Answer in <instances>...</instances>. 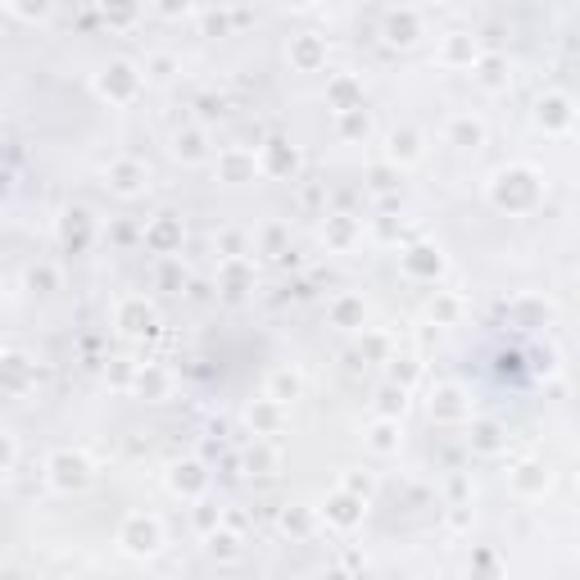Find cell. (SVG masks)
<instances>
[{"instance_id":"obj_5","label":"cell","mask_w":580,"mask_h":580,"mask_svg":"<svg viewBox=\"0 0 580 580\" xmlns=\"http://www.w3.org/2000/svg\"><path fill=\"white\" fill-rule=\"evenodd\" d=\"M95 476H101V467L86 449H55L45 458V486L55 495H82Z\"/></svg>"},{"instance_id":"obj_39","label":"cell","mask_w":580,"mask_h":580,"mask_svg":"<svg viewBox=\"0 0 580 580\" xmlns=\"http://www.w3.org/2000/svg\"><path fill=\"white\" fill-rule=\"evenodd\" d=\"M417 376H422V359L417 354H391V359H385V381H391V385H404V391H413V385H417Z\"/></svg>"},{"instance_id":"obj_9","label":"cell","mask_w":580,"mask_h":580,"mask_svg":"<svg viewBox=\"0 0 580 580\" xmlns=\"http://www.w3.org/2000/svg\"><path fill=\"white\" fill-rule=\"evenodd\" d=\"M426 151H431V136L422 127H413V123H400V127L385 132V164H391L395 173L417 168L426 159Z\"/></svg>"},{"instance_id":"obj_31","label":"cell","mask_w":580,"mask_h":580,"mask_svg":"<svg viewBox=\"0 0 580 580\" xmlns=\"http://www.w3.org/2000/svg\"><path fill=\"white\" fill-rule=\"evenodd\" d=\"M363 105V77L359 73H327V110L345 114Z\"/></svg>"},{"instance_id":"obj_11","label":"cell","mask_w":580,"mask_h":580,"mask_svg":"<svg viewBox=\"0 0 580 580\" xmlns=\"http://www.w3.org/2000/svg\"><path fill=\"white\" fill-rule=\"evenodd\" d=\"M168 155H173L182 168H205V164H214L218 145L209 141V127L186 123V127H177V132L168 136Z\"/></svg>"},{"instance_id":"obj_25","label":"cell","mask_w":580,"mask_h":580,"mask_svg":"<svg viewBox=\"0 0 580 580\" xmlns=\"http://www.w3.org/2000/svg\"><path fill=\"white\" fill-rule=\"evenodd\" d=\"M327 327H335V331H367V300L359 296V290H341V296H331Z\"/></svg>"},{"instance_id":"obj_48","label":"cell","mask_w":580,"mask_h":580,"mask_svg":"<svg viewBox=\"0 0 580 580\" xmlns=\"http://www.w3.org/2000/svg\"><path fill=\"white\" fill-rule=\"evenodd\" d=\"M6 14L19 19V23H51L55 6H6Z\"/></svg>"},{"instance_id":"obj_55","label":"cell","mask_w":580,"mask_h":580,"mask_svg":"<svg viewBox=\"0 0 580 580\" xmlns=\"http://www.w3.org/2000/svg\"><path fill=\"white\" fill-rule=\"evenodd\" d=\"M136 19H141V10H105V23H118V28H127Z\"/></svg>"},{"instance_id":"obj_3","label":"cell","mask_w":580,"mask_h":580,"mask_svg":"<svg viewBox=\"0 0 580 580\" xmlns=\"http://www.w3.org/2000/svg\"><path fill=\"white\" fill-rule=\"evenodd\" d=\"M91 91H95V101H105V105H114V110L136 105L141 91H145L141 64H136V60H110V64H101V73L91 77Z\"/></svg>"},{"instance_id":"obj_49","label":"cell","mask_w":580,"mask_h":580,"mask_svg":"<svg viewBox=\"0 0 580 580\" xmlns=\"http://www.w3.org/2000/svg\"><path fill=\"white\" fill-rule=\"evenodd\" d=\"M14 467H19V435L0 431V476H10Z\"/></svg>"},{"instance_id":"obj_29","label":"cell","mask_w":580,"mask_h":580,"mask_svg":"<svg viewBox=\"0 0 580 580\" xmlns=\"http://www.w3.org/2000/svg\"><path fill=\"white\" fill-rule=\"evenodd\" d=\"M300 395H304V372H300V367L281 363V367H272V372H268V381H263V400H272V404L290 408Z\"/></svg>"},{"instance_id":"obj_27","label":"cell","mask_w":580,"mask_h":580,"mask_svg":"<svg viewBox=\"0 0 580 580\" xmlns=\"http://www.w3.org/2000/svg\"><path fill=\"white\" fill-rule=\"evenodd\" d=\"M467 445H472V454H480V458H504V454H508V431H504V422H495V417H472V422H467Z\"/></svg>"},{"instance_id":"obj_33","label":"cell","mask_w":580,"mask_h":580,"mask_svg":"<svg viewBox=\"0 0 580 580\" xmlns=\"http://www.w3.org/2000/svg\"><path fill=\"white\" fill-rule=\"evenodd\" d=\"M277 526H281V536H290V540H309V536H318V530H322L313 504H286Z\"/></svg>"},{"instance_id":"obj_34","label":"cell","mask_w":580,"mask_h":580,"mask_svg":"<svg viewBox=\"0 0 580 580\" xmlns=\"http://www.w3.org/2000/svg\"><path fill=\"white\" fill-rule=\"evenodd\" d=\"M205 553H209L214 562L231 567V562L246 558V536H240L236 526H218V530H209V536H205Z\"/></svg>"},{"instance_id":"obj_15","label":"cell","mask_w":580,"mask_h":580,"mask_svg":"<svg viewBox=\"0 0 580 580\" xmlns=\"http://www.w3.org/2000/svg\"><path fill=\"white\" fill-rule=\"evenodd\" d=\"M209 486H214V476H209V467H205L200 458H177V463L168 467V490H173L177 499H186V504L209 499Z\"/></svg>"},{"instance_id":"obj_1","label":"cell","mask_w":580,"mask_h":580,"mask_svg":"<svg viewBox=\"0 0 580 580\" xmlns=\"http://www.w3.org/2000/svg\"><path fill=\"white\" fill-rule=\"evenodd\" d=\"M545 196H549V182H545V173L536 168V164H504V168H495L490 173V182H486V200L499 209V214H508V218H526V214H536L540 205H545Z\"/></svg>"},{"instance_id":"obj_52","label":"cell","mask_w":580,"mask_h":580,"mask_svg":"<svg viewBox=\"0 0 580 580\" xmlns=\"http://www.w3.org/2000/svg\"><path fill=\"white\" fill-rule=\"evenodd\" d=\"M472 562H476V571H472V580H499V558H495L490 549H480V553H476Z\"/></svg>"},{"instance_id":"obj_14","label":"cell","mask_w":580,"mask_h":580,"mask_svg":"<svg viewBox=\"0 0 580 580\" xmlns=\"http://www.w3.org/2000/svg\"><path fill=\"white\" fill-rule=\"evenodd\" d=\"M259 286V268L255 259H218V296L227 304H246Z\"/></svg>"},{"instance_id":"obj_41","label":"cell","mask_w":580,"mask_h":580,"mask_svg":"<svg viewBox=\"0 0 580 580\" xmlns=\"http://www.w3.org/2000/svg\"><path fill=\"white\" fill-rule=\"evenodd\" d=\"M508 313H530V322H526V327H549L558 309H553L549 300H540V296H521V300H512V304H508Z\"/></svg>"},{"instance_id":"obj_13","label":"cell","mask_w":580,"mask_h":580,"mask_svg":"<svg viewBox=\"0 0 580 580\" xmlns=\"http://www.w3.org/2000/svg\"><path fill=\"white\" fill-rule=\"evenodd\" d=\"M508 490H512L517 499H526V504L545 499V495L553 490V472H549V463H545V458H517V463L508 467Z\"/></svg>"},{"instance_id":"obj_38","label":"cell","mask_w":580,"mask_h":580,"mask_svg":"<svg viewBox=\"0 0 580 580\" xmlns=\"http://www.w3.org/2000/svg\"><path fill=\"white\" fill-rule=\"evenodd\" d=\"M408 395H413V391H404V385H391V381H385L381 391H376V400H372V417H400V422H404Z\"/></svg>"},{"instance_id":"obj_6","label":"cell","mask_w":580,"mask_h":580,"mask_svg":"<svg viewBox=\"0 0 580 580\" xmlns=\"http://www.w3.org/2000/svg\"><path fill=\"white\" fill-rule=\"evenodd\" d=\"M426 417L435 426H467L472 422V395L463 381H435L426 395Z\"/></svg>"},{"instance_id":"obj_30","label":"cell","mask_w":580,"mask_h":580,"mask_svg":"<svg viewBox=\"0 0 580 580\" xmlns=\"http://www.w3.org/2000/svg\"><path fill=\"white\" fill-rule=\"evenodd\" d=\"M246 422H250V431L259 435V441H272V435H281L286 431V422H290V408H281V404H272V400H250L246 404Z\"/></svg>"},{"instance_id":"obj_56","label":"cell","mask_w":580,"mask_h":580,"mask_svg":"<svg viewBox=\"0 0 580 580\" xmlns=\"http://www.w3.org/2000/svg\"><path fill=\"white\" fill-rule=\"evenodd\" d=\"M400 231H404V222H395V218L376 222V236H381V240H400Z\"/></svg>"},{"instance_id":"obj_28","label":"cell","mask_w":580,"mask_h":580,"mask_svg":"<svg viewBox=\"0 0 580 580\" xmlns=\"http://www.w3.org/2000/svg\"><path fill=\"white\" fill-rule=\"evenodd\" d=\"M359 240H363V222H359L354 214H331V218L322 222V246H327L331 255H350Z\"/></svg>"},{"instance_id":"obj_4","label":"cell","mask_w":580,"mask_h":580,"mask_svg":"<svg viewBox=\"0 0 580 580\" xmlns=\"http://www.w3.org/2000/svg\"><path fill=\"white\" fill-rule=\"evenodd\" d=\"M159 327H164V318H159V304L151 296L127 290V296L114 300V331L123 341H155Z\"/></svg>"},{"instance_id":"obj_58","label":"cell","mask_w":580,"mask_h":580,"mask_svg":"<svg viewBox=\"0 0 580 580\" xmlns=\"http://www.w3.org/2000/svg\"><path fill=\"white\" fill-rule=\"evenodd\" d=\"M6 200H10V173H0V209H6Z\"/></svg>"},{"instance_id":"obj_7","label":"cell","mask_w":580,"mask_h":580,"mask_svg":"<svg viewBox=\"0 0 580 580\" xmlns=\"http://www.w3.org/2000/svg\"><path fill=\"white\" fill-rule=\"evenodd\" d=\"M105 186L118 200H141L145 190L155 186V168L145 159H136V155H118V159L105 164Z\"/></svg>"},{"instance_id":"obj_10","label":"cell","mask_w":580,"mask_h":580,"mask_svg":"<svg viewBox=\"0 0 580 580\" xmlns=\"http://www.w3.org/2000/svg\"><path fill=\"white\" fill-rule=\"evenodd\" d=\"M255 155H259V177H272V182H290V177H300V168H304L300 145L290 136H268Z\"/></svg>"},{"instance_id":"obj_23","label":"cell","mask_w":580,"mask_h":580,"mask_svg":"<svg viewBox=\"0 0 580 580\" xmlns=\"http://www.w3.org/2000/svg\"><path fill=\"white\" fill-rule=\"evenodd\" d=\"M472 82L486 95H504L512 86V60L499 51H480V60L472 64Z\"/></svg>"},{"instance_id":"obj_44","label":"cell","mask_w":580,"mask_h":580,"mask_svg":"<svg viewBox=\"0 0 580 580\" xmlns=\"http://www.w3.org/2000/svg\"><path fill=\"white\" fill-rule=\"evenodd\" d=\"M341 490L354 495V499H363V504H372V495H376V476H372V472H345V476H341Z\"/></svg>"},{"instance_id":"obj_54","label":"cell","mask_w":580,"mask_h":580,"mask_svg":"<svg viewBox=\"0 0 580 580\" xmlns=\"http://www.w3.org/2000/svg\"><path fill=\"white\" fill-rule=\"evenodd\" d=\"M222 114V101H214V95H200V127L209 123V118H218Z\"/></svg>"},{"instance_id":"obj_8","label":"cell","mask_w":580,"mask_h":580,"mask_svg":"<svg viewBox=\"0 0 580 580\" xmlns=\"http://www.w3.org/2000/svg\"><path fill=\"white\" fill-rule=\"evenodd\" d=\"M400 268H404L408 281L435 286L449 272V255H445V246H435V240H408V246L400 250Z\"/></svg>"},{"instance_id":"obj_35","label":"cell","mask_w":580,"mask_h":580,"mask_svg":"<svg viewBox=\"0 0 580 580\" xmlns=\"http://www.w3.org/2000/svg\"><path fill=\"white\" fill-rule=\"evenodd\" d=\"M372 114H367V105H359V110H345V114H335V136H341L345 145H367L372 141Z\"/></svg>"},{"instance_id":"obj_40","label":"cell","mask_w":580,"mask_h":580,"mask_svg":"<svg viewBox=\"0 0 580 580\" xmlns=\"http://www.w3.org/2000/svg\"><path fill=\"white\" fill-rule=\"evenodd\" d=\"M23 286L32 290V296H55V290H60V268L55 263H32L23 272Z\"/></svg>"},{"instance_id":"obj_51","label":"cell","mask_w":580,"mask_h":580,"mask_svg":"<svg viewBox=\"0 0 580 580\" xmlns=\"http://www.w3.org/2000/svg\"><path fill=\"white\" fill-rule=\"evenodd\" d=\"M196 526H200V536L218 530V526H222V508H218V504H209V499H200V504H196Z\"/></svg>"},{"instance_id":"obj_50","label":"cell","mask_w":580,"mask_h":580,"mask_svg":"<svg viewBox=\"0 0 580 580\" xmlns=\"http://www.w3.org/2000/svg\"><path fill=\"white\" fill-rule=\"evenodd\" d=\"M218 255H222V259H250L246 231H222V236H218Z\"/></svg>"},{"instance_id":"obj_37","label":"cell","mask_w":580,"mask_h":580,"mask_svg":"<svg viewBox=\"0 0 580 580\" xmlns=\"http://www.w3.org/2000/svg\"><path fill=\"white\" fill-rule=\"evenodd\" d=\"M141 64V77H145V86H151V82H173L177 73H182V60L173 55V51H151V55H145V60H136Z\"/></svg>"},{"instance_id":"obj_12","label":"cell","mask_w":580,"mask_h":580,"mask_svg":"<svg viewBox=\"0 0 580 580\" xmlns=\"http://www.w3.org/2000/svg\"><path fill=\"white\" fill-rule=\"evenodd\" d=\"M363 517H367V504L354 499V495H345L341 486H335V490L318 504V521H322L327 530H341V536H354V530L363 526Z\"/></svg>"},{"instance_id":"obj_26","label":"cell","mask_w":580,"mask_h":580,"mask_svg":"<svg viewBox=\"0 0 580 580\" xmlns=\"http://www.w3.org/2000/svg\"><path fill=\"white\" fill-rule=\"evenodd\" d=\"M363 445L376 458H400V449H404V422L400 417H372L367 431H363Z\"/></svg>"},{"instance_id":"obj_22","label":"cell","mask_w":580,"mask_h":580,"mask_svg":"<svg viewBox=\"0 0 580 580\" xmlns=\"http://www.w3.org/2000/svg\"><path fill=\"white\" fill-rule=\"evenodd\" d=\"M173 391H177V376L164 363H141L127 395H136L145 404H164V400H173Z\"/></svg>"},{"instance_id":"obj_2","label":"cell","mask_w":580,"mask_h":580,"mask_svg":"<svg viewBox=\"0 0 580 580\" xmlns=\"http://www.w3.org/2000/svg\"><path fill=\"white\" fill-rule=\"evenodd\" d=\"M114 545H118V553L132 558V562H151V558H159V553L168 549V526H164L159 512L136 508V512H127V517L118 521Z\"/></svg>"},{"instance_id":"obj_59","label":"cell","mask_w":580,"mask_h":580,"mask_svg":"<svg viewBox=\"0 0 580 580\" xmlns=\"http://www.w3.org/2000/svg\"><path fill=\"white\" fill-rule=\"evenodd\" d=\"M0 580H23V571H0Z\"/></svg>"},{"instance_id":"obj_36","label":"cell","mask_w":580,"mask_h":580,"mask_svg":"<svg viewBox=\"0 0 580 580\" xmlns=\"http://www.w3.org/2000/svg\"><path fill=\"white\" fill-rule=\"evenodd\" d=\"M463 309H467V300L458 296V290H435L431 304H426V322H435V327H454V322L463 318Z\"/></svg>"},{"instance_id":"obj_19","label":"cell","mask_w":580,"mask_h":580,"mask_svg":"<svg viewBox=\"0 0 580 580\" xmlns=\"http://www.w3.org/2000/svg\"><path fill=\"white\" fill-rule=\"evenodd\" d=\"M480 37L476 32H467V28H454V32H445L441 37V45H435V64L441 69H467L472 73V64L480 60Z\"/></svg>"},{"instance_id":"obj_20","label":"cell","mask_w":580,"mask_h":580,"mask_svg":"<svg viewBox=\"0 0 580 580\" xmlns=\"http://www.w3.org/2000/svg\"><path fill=\"white\" fill-rule=\"evenodd\" d=\"M214 173L218 182L227 186H246L259 177V155H255V145H222V151L214 155Z\"/></svg>"},{"instance_id":"obj_42","label":"cell","mask_w":580,"mask_h":580,"mask_svg":"<svg viewBox=\"0 0 580 580\" xmlns=\"http://www.w3.org/2000/svg\"><path fill=\"white\" fill-rule=\"evenodd\" d=\"M359 354L372 359V363H385V359L395 354V341L385 331H359Z\"/></svg>"},{"instance_id":"obj_60","label":"cell","mask_w":580,"mask_h":580,"mask_svg":"<svg viewBox=\"0 0 580 580\" xmlns=\"http://www.w3.org/2000/svg\"><path fill=\"white\" fill-rule=\"evenodd\" d=\"M272 580H300V576H272Z\"/></svg>"},{"instance_id":"obj_16","label":"cell","mask_w":580,"mask_h":580,"mask_svg":"<svg viewBox=\"0 0 580 580\" xmlns=\"http://www.w3.org/2000/svg\"><path fill=\"white\" fill-rule=\"evenodd\" d=\"M426 37V14L404 6V10H391L381 19V41L391 45V51H413V45Z\"/></svg>"},{"instance_id":"obj_18","label":"cell","mask_w":580,"mask_h":580,"mask_svg":"<svg viewBox=\"0 0 580 580\" xmlns=\"http://www.w3.org/2000/svg\"><path fill=\"white\" fill-rule=\"evenodd\" d=\"M486 141H490V123L480 118V114H472V110L449 114V123H445V145H449V151H458V155H476Z\"/></svg>"},{"instance_id":"obj_53","label":"cell","mask_w":580,"mask_h":580,"mask_svg":"<svg viewBox=\"0 0 580 580\" xmlns=\"http://www.w3.org/2000/svg\"><path fill=\"white\" fill-rule=\"evenodd\" d=\"M449 508H472V480L449 476Z\"/></svg>"},{"instance_id":"obj_61","label":"cell","mask_w":580,"mask_h":580,"mask_svg":"<svg viewBox=\"0 0 580 580\" xmlns=\"http://www.w3.org/2000/svg\"><path fill=\"white\" fill-rule=\"evenodd\" d=\"M0 359H6V350H0Z\"/></svg>"},{"instance_id":"obj_45","label":"cell","mask_w":580,"mask_h":580,"mask_svg":"<svg viewBox=\"0 0 580 580\" xmlns=\"http://www.w3.org/2000/svg\"><path fill=\"white\" fill-rule=\"evenodd\" d=\"M136 359H114L105 367V385H114V391H132V381H136Z\"/></svg>"},{"instance_id":"obj_46","label":"cell","mask_w":580,"mask_h":580,"mask_svg":"<svg viewBox=\"0 0 580 580\" xmlns=\"http://www.w3.org/2000/svg\"><path fill=\"white\" fill-rule=\"evenodd\" d=\"M277 463H281V454H277V449H268V445H255V449L246 454L250 476H272V472H277Z\"/></svg>"},{"instance_id":"obj_17","label":"cell","mask_w":580,"mask_h":580,"mask_svg":"<svg viewBox=\"0 0 580 580\" xmlns=\"http://www.w3.org/2000/svg\"><path fill=\"white\" fill-rule=\"evenodd\" d=\"M536 127L545 136H571L576 132V101L567 91H545L536 101Z\"/></svg>"},{"instance_id":"obj_21","label":"cell","mask_w":580,"mask_h":580,"mask_svg":"<svg viewBox=\"0 0 580 580\" xmlns=\"http://www.w3.org/2000/svg\"><path fill=\"white\" fill-rule=\"evenodd\" d=\"M141 240H145V250H151V255H159V259H177V255H182V240H186V227H182L177 214H159V218L145 222Z\"/></svg>"},{"instance_id":"obj_57","label":"cell","mask_w":580,"mask_h":580,"mask_svg":"<svg viewBox=\"0 0 580 580\" xmlns=\"http://www.w3.org/2000/svg\"><path fill=\"white\" fill-rule=\"evenodd\" d=\"M318 580H354V571H345V567H327Z\"/></svg>"},{"instance_id":"obj_32","label":"cell","mask_w":580,"mask_h":580,"mask_svg":"<svg viewBox=\"0 0 580 580\" xmlns=\"http://www.w3.org/2000/svg\"><path fill=\"white\" fill-rule=\"evenodd\" d=\"M32 385H37V363L28 354H6V359H0V391L28 395Z\"/></svg>"},{"instance_id":"obj_24","label":"cell","mask_w":580,"mask_h":580,"mask_svg":"<svg viewBox=\"0 0 580 580\" xmlns=\"http://www.w3.org/2000/svg\"><path fill=\"white\" fill-rule=\"evenodd\" d=\"M327 37H318V32H300V37H290V45H286V60H290V69L296 73H322L327 69Z\"/></svg>"},{"instance_id":"obj_47","label":"cell","mask_w":580,"mask_h":580,"mask_svg":"<svg viewBox=\"0 0 580 580\" xmlns=\"http://www.w3.org/2000/svg\"><path fill=\"white\" fill-rule=\"evenodd\" d=\"M286 240H290L286 227H281V222H268V227H263V255H268V259H286V255H290Z\"/></svg>"},{"instance_id":"obj_43","label":"cell","mask_w":580,"mask_h":580,"mask_svg":"<svg viewBox=\"0 0 580 580\" xmlns=\"http://www.w3.org/2000/svg\"><path fill=\"white\" fill-rule=\"evenodd\" d=\"M86 236H91V214H86V209H69V214H64V246L82 250Z\"/></svg>"}]
</instances>
